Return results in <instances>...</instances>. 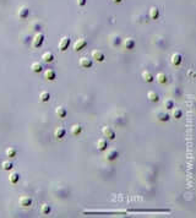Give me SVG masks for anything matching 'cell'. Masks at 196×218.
Here are the masks:
<instances>
[{
  "mask_svg": "<svg viewBox=\"0 0 196 218\" xmlns=\"http://www.w3.org/2000/svg\"><path fill=\"white\" fill-rule=\"evenodd\" d=\"M118 156H119V153L115 148H107L105 153H104V159L108 162H113L118 158Z\"/></svg>",
  "mask_w": 196,
  "mask_h": 218,
  "instance_id": "cell-1",
  "label": "cell"
},
{
  "mask_svg": "<svg viewBox=\"0 0 196 218\" xmlns=\"http://www.w3.org/2000/svg\"><path fill=\"white\" fill-rule=\"evenodd\" d=\"M44 42V34L41 32H37L34 37L32 38V47L33 48H39Z\"/></svg>",
  "mask_w": 196,
  "mask_h": 218,
  "instance_id": "cell-2",
  "label": "cell"
},
{
  "mask_svg": "<svg viewBox=\"0 0 196 218\" xmlns=\"http://www.w3.org/2000/svg\"><path fill=\"white\" fill-rule=\"evenodd\" d=\"M108 41H109V45L113 47V48H116V47H119V45L121 44V38H120V36H119V34H115V33L110 34L109 38H108Z\"/></svg>",
  "mask_w": 196,
  "mask_h": 218,
  "instance_id": "cell-3",
  "label": "cell"
},
{
  "mask_svg": "<svg viewBox=\"0 0 196 218\" xmlns=\"http://www.w3.org/2000/svg\"><path fill=\"white\" fill-rule=\"evenodd\" d=\"M102 134H103V136H105L109 140H114L115 138V131L110 126H104L102 129Z\"/></svg>",
  "mask_w": 196,
  "mask_h": 218,
  "instance_id": "cell-4",
  "label": "cell"
},
{
  "mask_svg": "<svg viewBox=\"0 0 196 218\" xmlns=\"http://www.w3.org/2000/svg\"><path fill=\"white\" fill-rule=\"evenodd\" d=\"M86 45H87V41H86L85 38H79V39L74 43V50H75V52H79V50L84 49Z\"/></svg>",
  "mask_w": 196,
  "mask_h": 218,
  "instance_id": "cell-5",
  "label": "cell"
},
{
  "mask_svg": "<svg viewBox=\"0 0 196 218\" xmlns=\"http://www.w3.org/2000/svg\"><path fill=\"white\" fill-rule=\"evenodd\" d=\"M155 115H156L157 120H159V121H168L169 118H171V115L167 111H164V110H157L155 113Z\"/></svg>",
  "mask_w": 196,
  "mask_h": 218,
  "instance_id": "cell-6",
  "label": "cell"
},
{
  "mask_svg": "<svg viewBox=\"0 0 196 218\" xmlns=\"http://www.w3.org/2000/svg\"><path fill=\"white\" fill-rule=\"evenodd\" d=\"M17 15H18V17L20 18H27L28 17V15H29V7H27V6H20L18 7V10H17Z\"/></svg>",
  "mask_w": 196,
  "mask_h": 218,
  "instance_id": "cell-7",
  "label": "cell"
},
{
  "mask_svg": "<svg viewBox=\"0 0 196 218\" xmlns=\"http://www.w3.org/2000/svg\"><path fill=\"white\" fill-rule=\"evenodd\" d=\"M91 56L98 61V63H102V61H104V59H105V55H104V53L103 52H100V50H93L92 53H91Z\"/></svg>",
  "mask_w": 196,
  "mask_h": 218,
  "instance_id": "cell-8",
  "label": "cell"
},
{
  "mask_svg": "<svg viewBox=\"0 0 196 218\" xmlns=\"http://www.w3.org/2000/svg\"><path fill=\"white\" fill-rule=\"evenodd\" d=\"M171 61H172V64L174 66H179L182 64V61H183V55L180 53H174L172 55V58H171Z\"/></svg>",
  "mask_w": 196,
  "mask_h": 218,
  "instance_id": "cell-9",
  "label": "cell"
},
{
  "mask_svg": "<svg viewBox=\"0 0 196 218\" xmlns=\"http://www.w3.org/2000/svg\"><path fill=\"white\" fill-rule=\"evenodd\" d=\"M18 204L22 207H29L32 205V199L29 196H21L18 199Z\"/></svg>",
  "mask_w": 196,
  "mask_h": 218,
  "instance_id": "cell-10",
  "label": "cell"
},
{
  "mask_svg": "<svg viewBox=\"0 0 196 218\" xmlns=\"http://www.w3.org/2000/svg\"><path fill=\"white\" fill-rule=\"evenodd\" d=\"M69 45H70V38H69V37H64V38H61V41L59 42V49H60L61 52H65V50L69 48Z\"/></svg>",
  "mask_w": 196,
  "mask_h": 218,
  "instance_id": "cell-11",
  "label": "cell"
},
{
  "mask_svg": "<svg viewBox=\"0 0 196 218\" xmlns=\"http://www.w3.org/2000/svg\"><path fill=\"white\" fill-rule=\"evenodd\" d=\"M79 64H80V66H81V68L90 69V68L92 66L93 61H92V59H90V58H86V56H85V58H81V59H80Z\"/></svg>",
  "mask_w": 196,
  "mask_h": 218,
  "instance_id": "cell-12",
  "label": "cell"
},
{
  "mask_svg": "<svg viewBox=\"0 0 196 218\" xmlns=\"http://www.w3.org/2000/svg\"><path fill=\"white\" fill-rule=\"evenodd\" d=\"M98 151H105L108 148V142L105 138H98V141L96 142Z\"/></svg>",
  "mask_w": 196,
  "mask_h": 218,
  "instance_id": "cell-13",
  "label": "cell"
},
{
  "mask_svg": "<svg viewBox=\"0 0 196 218\" xmlns=\"http://www.w3.org/2000/svg\"><path fill=\"white\" fill-rule=\"evenodd\" d=\"M123 44H124V48H125V49L131 50V49H134V47H135V39L131 38V37H129V38H126V39L123 42Z\"/></svg>",
  "mask_w": 196,
  "mask_h": 218,
  "instance_id": "cell-14",
  "label": "cell"
},
{
  "mask_svg": "<svg viewBox=\"0 0 196 218\" xmlns=\"http://www.w3.org/2000/svg\"><path fill=\"white\" fill-rule=\"evenodd\" d=\"M55 77H57V75H55V71H54L53 69H47V70L44 71V79H45V80L53 81V80H55Z\"/></svg>",
  "mask_w": 196,
  "mask_h": 218,
  "instance_id": "cell-15",
  "label": "cell"
},
{
  "mask_svg": "<svg viewBox=\"0 0 196 218\" xmlns=\"http://www.w3.org/2000/svg\"><path fill=\"white\" fill-rule=\"evenodd\" d=\"M141 77H142V80L145 81V82H147V84H151L153 80H155V77H153V75L150 72V71H143L142 74H141Z\"/></svg>",
  "mask_w": 196,
  "mask_h": 218,
  "instance_id": "cell-16",
  "label": "cell"
},
{
  "mask_svg": "<svg viewBox=\"0 0 196 218\" xmlns=\"http://www.w3.org/2000/svg\"><path fill=\"white\" fill-rule=\"evenodd\" d=\"M65 132H66V130L63 127V126H59V127H57L55 129V131H54V136H55V138H63L64 136H65Z\"/></svg>",
  "mask_w": 196,
  "mask_h": 218,
  "instance_id": "cell-17",
  "label": "cell"
},
{
  "mask_svg": "<svg viewBox=\"0 0 196 218\" xmlns=\"http://www.w3.org/2000/svg\"><path fill=\"white\" fill-rule=\"evenodd\" d=\"M42 59L44 63H52L54 60V54L52 52H45V53H43Z\"/></svg>",
  "mask_w": 196,
  "mask_h": 218,
  "instance_id": "cell-18",
  "label": "cell"
},
{
  "mask_svg": "<svg viewBox=\"0 0 196 218\" xmlns=\"http://www.w3.org/2000/svg\"><path fill=\"white\" fill-rule=\"evenodd\" d=\"M55 113H57V115L59 116V118H61V119H64L66 115H68V110L65 107H63V106H60V107H58V108L55 109Z\"/></svg>",
  "mask_w": 196,
  "mask_h": 218,
  "instance_id": "cell-19",
  "label": "cell"
},
{
  "mask_svg": "<svg viewBox=\"0 0 196 218\" xmlns=\"http://www.w3.org/2000/svg\"><path fill=\"white\" fill-rule=\"evenodd\" d=\"M31 70L33 72H41L43 70V65L41 63H38V61H34V63L31 64Z\"/></svg>",
  "mask_w": 196,
  "mask_h": 218,
  "instance_id": "cell-20",
  "label": "cell"
},
{
  "mask_svg": "<svg viewBox=\"0 0 196 218\" xmlns=\"http://www.w3.org/2000/svg\"><path fill=\"white\" fill-rule=\"evenodd\" d=\"M81 132H82V126H81V125L75 124V125L71 126V134H73L74 136H79Z\"/></svg>",
  "mask_w": 196,
  "mask_h": 218,
  "instance_id": "cell-21",
  "label": "cell"
},
{
  "mask_svg": "<svg viewBox=\"0 0 196 218\" xmlns=\"http://www.w3.org/2000/svg\"><path fill=\"white\" fill-rule=\"evenodd\" d=\"M9 180L11 184H16L18 180H20V174L17 172H12L10 175H9Z\"/></svg>",
  "mask_w": 196,
  "mask_h": 218,
  "instance_id": "cell-22",
  "label": "cell"
},
{
  "mask_svg": "<svg viewBox=\"0 0 196 218\" xmlns=\"http://www.w3.org/2000/svg\"><path fill=\"white\" fill-rule=\"evenodd\" d=\"M150 17L152 20H157L159 17V10L157 7H155V6L151 7V10H150Z\"/></svg>",
  "mask_w": 196,
  "mask_h": 218,
  "instance_id": "cell-23",
  "label": "cell"
},
{
  "mask_svg": "<svg viewBox=\"0 0 196 218\" xmlns=\"http://www.w3.org/2000/svg\"><path fill=\"white\" fill-rule=\"evenodd\" d=\"M157 81H158L161 85H164V84H167L168 77H167V75H166L164 72H159V74H157Z\"/></svg>",
  "mask_w": 196,
  "mask_h": 218,
  "instance_id": "cell-24",
  "label": "cell"
},
{
  "mask_svg": "<svg viewBox=\"0 0 196 218\" xmlns=\"http://www.w3.org/2000/svg\"><path fill=\"white\" fill-rule=\"evenodd\" d=\"M50 99V93L47 92V91H42L39 93V101L41 102H48Z\"/></svg>",
  "mask_w": 196,
  "mask_h": 218,
  "instance_id": "cell-25",
  "label": "cell"
},
{
  "mask_svg": "<svg viewBox=\"0 0 196 218\" xmlns=\"http://www.w3.org/2000/svg\"><path fill=\"white\" fill-rule=\"evenodd\" d=\"M147 98H148L151 102H157V101L159 99L158 93H157V92H155V91H150V92L147 93Z\"/></svg>",
  "mask_w": 196,
  "mask_h": 218,
  "instance_id": "cell-26",
  "label": "cell"
},
{
  "mask_svg": "<svg viewBox=\"0 0 196 218\" xmlns=\"http://www.w3.org/2000/svg\"><path fill=\"white\" fill-rule=\"evenodd\" d=\"M163 106H164V108H167V109H173L174 108V99H172V98H166V99L163 101Z\"/></svg>",
  "mask_w": 196,
  "mask_h": 218,
  "instance_id": "cell-27",
  "label": "cell"
},
{
  "mask_svg": "<svg viewBox=\"0 0 196 218\" xmlns=\"http://www.w3.org/2000/svg\"><path fill=\"white\" fill-rule=\"evenodd\" d=\"M182 115H183V111H182V109L180 108H173L172 109V115H171V116H173L174 119H180V118H182Z\"/></svg>",
  "mask_w": 196,
  "mask_h": 218,
  "instance_id": "cell-28",
  "label": "cell"
},
{
  "mask_svg": "<svg viewBox=\"0 0 196 218\" xmlns=\"http://www.w3.org/2000/svg\"><path fill=\"white\" fill-rule=\"evenodd\" d=\"M28 28H31V31H33V32H39L41 31V25H39V22H37V21H34V22H32L31 25H29V27Z\"/></svg>",
  "mask_w": 196,
  "mask_h": 218,
  "instance_id": "cell-29",
  "label": "cell"
},
{
  "mask_svg": "<svg viewBox=\"0 0 196 218\" xmlns=\"http://www.w3.org/2000/svg\"><path fill=\"white\" fill-rule=\"evenodd\" d=\"M16 153H17V151H16L15 147H9V148L6 150V156H7L9 158H14V157H16Z\"/></svg>",
  "mask_w": 196,
  "mask_h": 218,
  "instance_id": "cell-30",
  "label": "cell"
},
{
  "mask_svg": "<svg viewBox=\"0 0 196 218\" xmlns=\"http://www.w3.org/2000/svg\"><path fill=\"white\" fill-rule=\"evenodd\" d=\"M50 211H52V207H50L48 204L42 205V207H41V212H42V215H49Z\"/></svg>",
  "mask_w": 196,
  "mask_h": 218,
  "instance_id": "cell-31",
  "label": "cell"
},
{
  "mask_svg": "<svg viewBox=\"0 0 196 218\" xmlns=\"http://www.w3.org/2000/svg\"><path fill=\"white\" fill-rule=\"evenodd\" d=\"M12 167H14V164H12L10 161H4V162L1 163V168H2L4 170H10V169H12Z\"/></svg>",
  "mask_w": 196,
  "mask_h": 218,
  "instance_id": "cell-32",
  "label": "cell"
},
{
  "mask_svg": "<svg viewBox=\"0 0 196 218\" xmlns=\"http://www.w3.org/2000/svg\"><path fill=\"white\" fill-rule=\"evenodd\" d=\"M87 2V0H77V5L79 6H85Z\"/></svg>",
  "mask_w": 196,
  "mask_h": 218,
  "instance_id": "cell-33",
  "label": "cell"
},
{
  "mask_svg": "<svg viewBox=\"0 0 196 218\" xmlns=\"http://www.w3.org/2000/svg\"><path fill=\"white\" fill-rule=\"evenodd\" d=\"M188 74H189V76H190V77H194V75H195L193 70H189V71H188Z\"/></svg>",
  "mask_w": 196,
  "mask_h": 218,
  "instance_id": "cell-34",
  "label": "cell"
},
{
  "mask_svg": "<svg viewBox=\"0 0 196 218\" xmlns=\"http://www.w3.org/2000/svg\"><path fill=\"white\" fill-rule=\"evenodd\" d=\"M112 1H113V2H115V4H120L123 0H112Z\"/></svg>",
  "mask_w": 196,
  "mask_h": 218,
  "instance_id": "cell-35",
  "label": "cell"
}]
</instances>
